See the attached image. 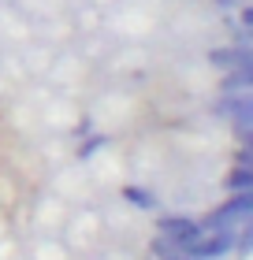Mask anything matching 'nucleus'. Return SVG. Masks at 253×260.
<instances>
[{"label": "nucleus", "instance_id": "1", "mask_svg": "<svg viewBox=\"0 0 253 260\" xmlns=\"http://www.w3.org/2000/svg\"><path fill=\"white\" fill-rule=\"evenodd\" d=\"M249 216H253V190H238L198 223H201V231H216V227H238V223H246Z\"/></svg>", "mask_w": 253, "mask_h": 260}, {"label": "nucleus", "instance_id": "2", "mask_svg": "<svg viewBox=\"0 0 253 260\" xmlns=\"http://www.w3.org/2000/svg\"><path fill=\"white\" fill-rule=\"evenodd\" d=\"M156 234L167 238L175 249H186V245L201 234V223L190 219V216H160V219H156Z\"/></svg>", "mask_w": 253, "mask_h": 260}, {"label": "nucleus", "instance_id": "3", "mask_svg": "<svg viewBox=\"0 0 253 260\" xmlns=\"http://www.w3.org/2000/svg\"><path fill=\"white\" fill-rule=\"evenodd\" d=\"M209 63L220 67V71H227V67H253V52H249L246 41H238V45H231V49H212Z\"/></svg>", "mask_w": 253, "mask_h": 260}, {"label": "nucleus", "instance_id": "4", "mask_svg": "<svg viewBox=\"0 0 253 260\" xmlns=\"http://www.w3.org/2000/svg\"><path fill=\"white\" fill-rule=\"evenodd\" d=\"M249 86H253V67H227L220 78L223 93H249Z\"/></svg>", "mask_w": 253, "mask_h": 260}, {"label": "nucleus", "instance_id": "5", "mask_svg": "<svg viewBox=\"0 0 253 260\" xmlns=\"http://www.w3.org/2000/svg\"><path fill=\"white\" fill-rule=\"evenodd\" d=\"M227 190L238 193V190H253V168H242V164H235V171L227 175Z\"/></svg>", "mask_w": 253, "mask_h": 260}, {"label": "nucleus", "instance_id": "6", "mask_svg": "<svg viewBox=\"0 0 253 260\" xmlns=\"http://www.w3.org/2000/svg\"><path fill=\"white\" fill-rule=\"evenodd\" d=\"M123 197L138 208H156V197L146 190V186H123Z\"/></svg>", "mask_w": 253, "mask_h": 260}, {"label": "nucleus", "instance_id": "7", "mask_svg": "<svg viewBox=\"0 0 253 260\" xmlns=\"http://www.w3.org/2000/svg\"><path fill=\"white\" fill-rule=\"evenodd\" d=\"M235 164H242V168H253V152H249V145H242L235 152Z\"/></svg>", "mask_w": 253, "mask_h": 260}, {"label": "nucleus", "instance_id": "8", "mask_svg": "<svg viewBox=\"0 0 253 260\" xmlns=\"http://www.w3.org/2000/svg\"><path fill=\"white\" fill-rule=\"evenodd\" d=\"M238 22H242V30H249V26H253V11L242 8V11H238Z\"/></svg>", "mask_w": 253, "mask_h": 260}, {"label": "nucleus", "instance_id": "9", "mask_svg": "<svg viewBox=\"0 0 253 260\" xmlns=\"http://www.w3.org/2000/svg\"><path fill=\"white\" fill-rule=\"evenodd\" d=\"M101 145H104V134H101V138H93V141H90V145H86V149H82V156H90V152H93V149H101Z\"/></svg>", "mask_w": 253, "mask_h": 260}, {"label": "nucleus", "instance_id": "10", "mask_svg": "<svg viewBox=\"0 0 253 260\" xmlns=\"http://www.w3.org/2000/svg\"><path fill=\"white\" fill-rule=\"evenodd\" d=\"M160 260H198V256H190V253H172V256H160Z\"/></svg>", "mask_w": 253, "mask_h": 260}, {"label": "nucleus", "instance_id": "11", "mask_svg": "<svg viewBox=\"0 0 253 260\" xmlns=\"http://www.w3.org/2000/svg\"><path fill=\"white\" fill-rule=\"evenodd\" d=\"M216 4H220V8H235V0H216Z\"/></svg>", "mask_w": 253, "mask_h": 260}]
</instances>
